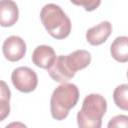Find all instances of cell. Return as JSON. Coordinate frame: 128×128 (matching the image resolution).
<instances>
[{
	"instance_id": "8992f818",
	"label": "cell",
	"mask_w": 128,
	"mask_h": 128,
	"mask_svg": "<svg viewBox=\"0 0 128 128\" xmlns=\"http://www.w3.org/2000/svg\"><path fill=\"white\" fill-rule=\"evenodd\" d=\"M2 52L4 57L10 62H16L21 60L26 53L25 41L19 36H10L5 39Z\"/></svg>"
},
{
	"instance_id": "277c9868",
	"label": "cell",
	"mask_w": 128,
	"mask_h": 128,
	"mask_svg": "<svg viewBox=\"0 0 128 128\" xmlns=\"http://www.w3.org/2000/svg\"><path fill=\"white\" fill-rule=\"evenodd\" d=\"M40 19L46 31L55 39H64L71 32V21L62 8L56 4H46L40 12Z\"/></svg>"
},
{
	"instance_id": "9a60e30c",
	"label": "cell",
	"mask_w": 128,
	"mask_h": 128,
	"mask_svg": "<svg viewBox=\"0 0 128 128\" xmlns=\"http://www.w3.org/2000/svg\"><path fill=\"white\" fill-rule=\"evenodd\" d=\"M0 98H5L10 100L11 98V91L6 82L0 80Z\"/></svg>"
},
{
	"instance_id": "3957f363",
	"label": "cell",
	"mask_w": 128,
	"mask_h": 128,
	"mask_svg": "<svg viewBox=\"0 0 128 128\" xmlns=\"http://www.w3.org/2000/svg\"><path fill=\"white\" fill-rule=\"evenodd\" d=\"M79 100V90L73 83H62L56 87L50 99L51 116L56 120H64L70 109H72Z\"/></svg>"
},
{
	"instance_id": "5bb4252c",
	"label": "cell",
	"mask_w": 128,
	"mask_h": 128,
	"mask_svg": "<svg viewBox=\"0 0 128 128\" xmlns=\"http://www.w3.org/2000/svg\"><path fill=\"white\" fill-rule=\"evenodd\" d=\"M10 100L5 98H0V121L6 119L10 113Z\"/></svg>"
},
{
	"instance_id": "52a82bcc",
	"label": "cell",
	"mask_w": 128,
	"mask_h": 128,
	"mask_svg": "<svg viewBox=\"0 0 128 128\" xmlns=\"http://www.w3.org/2000/svg\"><path fill=\"white\" fill-rule=\"evenodd\" d=\"M112 32V25L109 21H102L96 26L89 28L86 32V40L93 46L103 44Z\"/></svg>"
},
{
	"instance_id": "7a4b0ae2",
	"label": "cell",
	"mask_w": 128,
	"mask_h": 128,
	"mask_svg": "<svg viewBox=\"0 0 128 128\" xmlns=\"http://www.w3.org/2000/svg\"><path fill=\"white\" fill-rule=\"evenodd\" d=\"M107 110L106 99L96 93L87 95L77 113V124L80 128H100L102 118Z\"/></svg>"
},
{
	"instance_id": "9c48e42d",
	"label": "cell",
	"mask_w": 128,
	"mask_h": 128,
	"mask_svg": "<svg viewBox=\"0 0 128 128\" xmlns=\"http://www.w3.org/2000/svg\"><path fill=\"white\" fill-rule=\"evenodd\" d=\"M55 59L56 54L51 46L39 45L34 49L32 53V61L39 68L48 69L53 64Z\"/></svg>"
},
{
	"instance_id": "30bf717a",
	"label": "cell",
	"mask_w": 128,
	"mask_h": 128,
	"mask_svg": "<svg viewBox=\"0 0 128 128\" xmlns=\"http://www.w3.org/2000/svg\"><path fill=\"white\" fill-rule=\"evenodd\" d=\"M110 53L116 61L126 63L128 61V37L119 36L115 38L110 46Z\"/></svg>"
},
{
	"instance_id": "7c38bea8",
	"label": "cell",
	"mask_w": 128,
	"mask_h": 128,
	"mask_svg": "<svg viewBox=\"0 0 128 128\" xmlns=\"http://www.w3.org/2000/svg\"><path fill=\"white\" fill-rule=\"evenodd\" d=\"M70 1L74 5L82 6L88 12L94 11L101 4V0H70Z\"/></svg>"
},
{
	"instance_id": "4fadbf2b",
	"label": "cell",
	"mask_w": 128,
	"mask_h": 128,
	"mask_svg": "<svg viewBox=\"0 0 128 128\" xmlns=\"http://www.w3.org/2000/svg\"><path fill=\"white\" fill-rule=\"evenodd\" d=\"M128 126V117L126 115H117L110 119L108 123V127H123L126 128Z\"/></svg>"
},
{
	"instance_id": "8fae6325",
	"label": "cell",
	"mask_w": 128,
	"mask_h": 128,
	"mask_svg": "<svg viewBox=\"0 0 128 128\" xmlns=\"http://www.w3.org/2000/svg\"><path fill=\"white\" fill-rule=\"evenodd\" d=\"M113 100L117 107L122 110L128 109V85L121 84L117 86L113 92Z\"/></svg>"
},
{
	"instance_id": "ba28073f",
	"label": "cell",
	"mask_w": 128,
	"mask_h": 128,
	"mask_svg": "<svg viewBox=\"0 0 128 128\" xmlns=\"http://www.w3.org/2000/svg\"><path fill=\"white\" fill-rule=\"evenodd\" d=\"M19 17L17 4L13 0H0V26L11 27Z\"/></svg>"
},
{
	"instance_id": "6da1fadb",
	"label": "cell",
	"mask_w": 128,
	"mask_h": 128,
	"mask_svg": "<svg viewBox=\"0 0 128 128\" xmlns=\"http://www.w3.org/2000/svg\"><path fill=\"white\" fill-rule=\"evenodd\" d=\"M91 62V54L83 49L76 50L68 55L56 56L53 64L47 69L50 77L59 83L68 82L76 72L86 68Z\"/></svg>"
},
{
	"instance_id": "5b68a950",
	"label": "cell",
	"mask_w": 128,
	"mask_h": 128,
	"mask_svg": "<svg viewBox=\"0 0 128 128\" xmlns=\"http://www.w3.org/2000/svg\"><path fill=\"white\" fill-rule=\"evenodd\" d=\"M11 80L14 87L23 93L34 91L38 84V77L35 71L25 66L14 69L11 74Z\"/></svg>"
}]
</instances>
